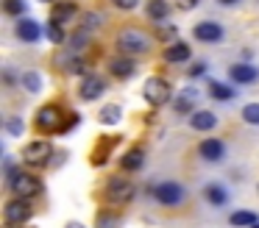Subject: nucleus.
<instances>
[{"label": "nucleus", "instance_id": "obj_30", "mask_svg": "<svg viewBox=\"0 0 259 228\" xmlns=\"http://www.w3.org/2000/svg\"><path fill=\"white\" fill-rule=\"evenodd\" d=\"M98 228H120V217L101 214V217H98Z\"/></svg>", "mask_w": 259, "mask_h": 228}, {"label": "nucleus", "instance_id": "obj_27", "mask_svg": "<svg viewBox=\"0 0 259 228\" xmlns=\"http://www.w3.org/2000/svg\"><path fill=\"white\" fill-rule=\"evenodd\" d=\"M45 31H48V39H51L53 44H62L64 39H67L64 28H62V25H56V22H48V28H45Z\"/></svg>", "mask_w": 259, "mask_h": 228}, {"label": "nucleus", "instance_id": "obj_34", "mask_svg": "<svg viewBox=\"0 0 259 228\" xmlns=\"http://www.w3.org/2000/svg\"><path fill=\"white\" fill-rule=\"evenodd\" d=\"M159 36H162V39H176V28L173 25L162 28V31H159Z\"/></svg>", "mask_w": 259, "mask_h": 228}, {"label": "nucleus", "instance_id": "obj_3", "mask_svg": "<svg viewBox=\"0 0 259 228\" xmlns=\"http://www.w3.org/2000/svg\"><path fill=\"white\" fill-rule=\"evenodd\" d=\"M36 128L45 133H56V131H64V114L59 106H42L36 111Z\"/></svg>", "mask_w": 259, "mask_h": 228}, {"label": "nucleus", "instance_id": "obj_29", "mask_svg": "<svg viewBox=\"0 0 259 228\" xmlns=\"http://www.w3.org/2000/svg\"><path fill=\"white\" fill-rule=\"evenodd\" d=\"M3 9H6V14L12 17H20L28 6H25V0H3Z\"/></svg>", "mask_w": 259, "mask_h": 228}, {"label": "nucleus", "instance_id": "obj_38", "mask_svg": "<svg viewBox=\"0 0 259 228\" xmlns=\"http://www.w3.org/2000/svg\"><path fill=\"white\" fill-rule=\"evenodd\" d=\"M45 3H51V0H45Z\"/></svg>", "mask_w": 259, "mask_h": 228}, {"label": "nucleus", "instance_id": "obj_4", "mask_svg": "<svg viewBox=\"0 0 259 228\" xmlns=\"http://www.w3.org/2000/svg\"><path fill=\"white\" fill-rule=\"evenodd\" d=\"M31 214H34V209H31L28 200L23 198H14L6 203V209H3V220H6V225H23V222L31 220Z\"/></svg>", "mask_w": 259, "mask_h": 228}, {"label": "nucleus", "instance_id": "obj_12", "mask_svg": "<svg viewBox=\"0 0 259 228\" xmlns=\"http://www.w3.org/2000/svg\"><path fill=\"white\" fill-rule=\"evenodd\" d=\"M75 14H78V6H75V3H56V9L51 11V22L67 28V22L73 20Z\"/></svg>", "mask_w": 259, "mask_h": 228}, {"label": "nucleus", "instance_id": "obj_1", "mask_svg": "<svg viewBox=\"0 0 259 228\" xmlns=\"http://www.w3.org/2000/svg\"><path fill=\"white\" fill-rule=\"evenodd\" d=\"M117 48H120L123 56H142V53H148V48H151V39H148L140 28H125V31H120V36H117Z\"/></svg>", "mask_w": 259, "mask_h": 228}, {"label": "nucleus", "instance_id": "obj_15", "mask_svg": "<svg viewBox=\"0 0 259 228\" xmlns=\"http://www.w3.org/2000/svg\"><path fill=\"white\" fill-rule=\"evenodd\" d=\"M229 75H231V81H237V83H253L259 78V72L253 70L251 64H231Z\"/></svg>", "mask_w": 259, "mask_h": 228}, {"label": "nucleus", "instance_id": "obj_23", "mask_svg": "<svg viewBox=\"0 0 259 228\" xmlns=\"http://www.w3.org/2000/svg\"><path fill=\"white\" fill-rule=\"evenodd\" d=\"M209 95H212L214 100H220V103H229V100L234 98L231 86H226V83H220V81H212V83H209Z\"/></svg>", "mask_w": 259, "mask_h": 228}, {"label": "nucleus", "instance_id": "obj_26", "mask_svg": "<svg viewBox=\"0 0 259 228\" xmlns=\"http://www.w3.org/2000/svg\"><path fill=\"white\" fill-rule=\"evenodd\" d=\"M23 86L28 89V92H39V86H42V78H39V72H23Z\"/></svg>", "mask_w": 259, "mask_h": 228}, {"label": "nucleus", "instance_id": "obj_33", "mask_svg": "<svg viewBox=\"0 0 259 228\" xmlns=\"http://www.w3.org/2000/svg\"><path fill=\"white\" fill-rule=\"evenodd\" d=\"M203 72H206V64H203V61H201V64H192V70H190V78H201Z\"/></svg>", "mask_w": 259, "mask_h": 228}, {"label": "nucleus", "instance_id": "obj_17", "mask_svg": "<svg viewBox=\"0 0 259 228\" xmlns=\"http://www.w3.org/2000/svg\"><path fill=\"white\" fill-rule=\"evenodd\" d=\"M223 153H226V148H223V142H220V139H203V142H201V156L206 161L223 159Z\"/></svg>", "mask_w": 259, "mask_h": 228}, {"label": "nucleus", "instance_id": "obj_7", "mask_svg": "<svg viewBox=\"0 0 259 228\" xmlns=\"http://www.w3.org/2000/svg\"><path fill=\"white\" fill-rule=\"evenodd\" d=\"M153 198H156L162 206H179V203H184L187 192H184L181 184L164 181V184H156V187H153Z\"/></svg>", "mask_w": 259, "mask_h": 228}, {"label": "nucleus", "instance_id": "obj_11", "mask_svg": "<svg viewBox=\"0 0 259 228\" xmlns=\"http://www.w3.org/2000/svg\"><path fill=\"white\" fill-rule=\"evenodd\" d=\"M109 70H112V75H114V78L125 81V78L134 75V59H131V56H117V59L109 61Z\"/></svg>", "mask_w": 259, "mask_h": 228}, {"label": "nucleus", "instance_id": "obj_6", "mask_svg": "<svg viewBox=\"0 0 259 228\" xmlns=\"http://www.w3.org/2000/svg\"><path fill=\"white\" fill-rule=\"evenodd\" d=\"M51 156H53V148L45 139H34V142H28L23 150V161L25 164H34V167H45L48 161H51Z\"/></svg>", "mask_w": 259, "mask_h": 228}, {"label": "nucleus", "instance_id": "obj_16", "mask_svg": "<svg viewBox=\"0 0 259 228\" xmlns=\"http://www.w3.org/2000/svg\"><path fill=\"white\" fill-rule=\"evenodd\" d=\"M195 100H198V92H195V89H181L179 98L173 100L176 114H187V111H190L192 106H195Z\"/></svg>", "mask_w": 259, "mask_h": 228}, {"label": "nucleus", "instance_id": "obj_10", "mask_svg": "<svg viewBox=\"0 0 259 228\" xmlns=\"http://www.w3.org/2000/svg\"><path fill=\"white\" fill-rule=\"evenodd\" d=\"M192 36H195L198 42H220V39H223V25H218V22H212V20L198 22V25L192 28Z\"/></svg>", "mask_w": 259, "mask_h": 228}, {"label": "nucleus", "instance_id": "obj_18", "mask_svg": "<svg viewBox=\"0 0 259 228\" xmlns=\"http://www.w3.org/2000/svg\"><path fill=\"white\" fill-rule=\"evenodd\" d=\"M190 125L195 128V131H212L214 125H218V117L212 114V111H195L190 120Z\"/></svg>", "mask_w": 259, "mask_h": 228}, {"label": "nucleus", "instance_id": "obj_14", "mask_svg": "<svg viewBox=\"0 0 259 228\" xmlns=\"http://www.w3.org/2000/svg\"><path fill=\"white\" fill-rule=\"evenodd\" d=\"M14 31H17V36L23 39V42H36V39L42 36V28H39V22H34V20H20Z\"/></svg>", "mask_w": 259, "mask_h": 228}, {"label": "nucleus", "instance_id": "obj_31", "mask_svg": "<svg viewBox=\"0 0 259 228\" xmlns=\"http://www.w3.org/2000/svg\"><path fill=\"white\" fill-rule=\"evenodd\" d=\"M23 120H20V117H9V122H6V131L12 133V136H20V133H23Z\"/></svg>", "mask_w": 259, "mask_h": 228}, {"label": "nucleus", "instance_id": "obj_8", "mask_svg": "<svg viewBox=\"0 0 259 228\" xmlns=\"http://www.w3.org/2000/svg\"><path fill=\"white\" fill-rule=\"evenodd\" d=\"M106 195H109L112 203H128V200L134 198V184L125 181V178H112V181H109Z\"/></svg>", "mask_w": 259, "mask_h": 228}, {"label": "nucleus", "instance_id": "obj_36", "mask_svg": "<svg viewBox=\"0 0 259 228\" xmlns=\"http://www.w3.org/2000/svg\"><path fill=\"white\" fill-rule=\"evenodd\" d=\"M64 228H87V225H81V222H67Z\"/></svg>", "mask_w": 259, "mask_h": 228}, {"label": "nucleus", "instance_id": "obj_22", "mask_svg": "<svg viewBox=\"0 0 259 228\" xmlns=\"http://www.w3.org/2000/svg\"><path fill=\"white\" fill-rule=\"evenodd\" d=\"M167 14H170L167 0H148V17H151V20L162 22V20H167Z\"/></svg>", "mask_w": 259, "mask_h": 228}, {"label": "nucleus", "instance_id": "obj_39", "mask_svg": "<svg viewBox=\"0 0 259 228\" xmlns=\"http://www.w3.org/2000/svg\"><path fill=\"white\" fill-rule=\"evenodd\" d=\"M256 228H259V222H256Z\"/></svg>", "mask_w": 259, "mask_h": 228}, {"label": "nucleus", "instance_id": "obj_32", "mask_svg": "<svg viewBox=\"0 0 259 228\" xmlns=\"http://www.w3.org/2000/svg\"><path fill=\"white\" fill-rule=\"evenodd\" d=\"M114 6H117L120 11H131V9H137V3H140V0H112Z\"/></svg>", "mask_w": 259, "mask_h": 228}, {"label": "nucleus", "instance_id": "obj_9", "mask_svg": "<svg viewBox=\"0 0 259 228\" xmlns=\"http://www.w3.org/2000/svg\"><path fill=\"white\" fill-rule=\"evenodd\" d=\"M103 89H106L103 78L95 75V72H87L84 81H81V86H78V95H81V100H95V98L103 95Z\"/></svg>", "mask_w": 259, "mask_h": 228}, {"label": "nucleus", "instance_id": "obj_2", "mask_svg": "<svg viewBox=\"0 0 259 228\" xmlns=\"http://www.w3.org/2000/svg\"><path fill=\"white\" fill-rule=\"evenodd\" d=\"M142 98L151 106H164L170 98H173V89L164 78H148L145 86H142Z\"/></svg>", "mask_w": 259, "mask_h": 228}, {"label": "nucleus", "instance_id": "obj_37", "mask_svg": "<svg viewBox=\"0 0 259 228\" xmlns=\"http://www.w3.org/2000/svg\"><path fill=\"white\" fill-rule=\"evenodd\" d=\"M220 6H231V3H240V0H218Z\"/></svg>", "mask_w": 259, "mask_h": 228}, {"label": "nucleus", "instance_id": "obj_5", "mask_svg": "<svg viewBox=\"0 0 259 228\" xmlns=\"http://www.w3.org/2000/svg\"><path fill=\"white\" fill-rule=\"evenodd\" d=\"M9 187H12V192L17 195V198L28 200V198H34V195H39L42 181L36 175H31V172H17V175L9 181Z\"/></svg>", "mask_w": 259, "mask_h": 228}, {"label": "nucleus", "instance_id": "obj_13", "mask_svg": "<svg viewBox=\"0 0 259 228\" xmlns=\"http://www.w3.org/2000/svg\"><path fill=\"white\" fill-rule=\"evenodd\" d=\"M190 44L187 42H173L167 50H164V61H170V64H181V61H190Z\"/></svg>", "mask_w": 259, "mask_h": 228}, {"label": "nucleus", "instance_id": "obj_21", "mask_svg": "<svg viewBox=\"0 0 259 228\" xmlns=\"http://www.w3.org/2000/svg\"><path fill=\"white\" fill-rule=\"evenodd\" d=\"M229 222L231 225H240V228H256V222H259V217L253 214V211H234V214L229 217Z\"/></svg>", "mask_w": 259, "mask_h": 228}, {"label": "nucleus", "instance_id": "obj_28", "mask_svg": "<svg viewBox=\"0 0 259 228\" xmlns=\"http://www.w3.org/2000/svg\"><path fill=\"white\" fill-rule=\"evenodd\" d=\"M242 120H245L248 125H259V103H248L245 109H242Z\"/></svg>", "mask_w": 259, "mask_h": 228}, {"label": "nucleus", "instance_id": "obj_25", "mask_svg": "<svg viewBox=\"0 0 259 228\" xmlns=\"http://www.w3.org/2000/svg\"><path fill=\"white\" fill-rule=\"evenodd\" d=\"M98 117H101L103 125H114V122H120V106H114V103L112 106H103Z\"/></svg>", "mask_w": 259, "mask_h": 228}, {"label": "nucleus", "instance_id": "obj_19", "mask_svg": "<svg viewBox=\"0 0 259 228\" xmlns=\"http://www.w3.org/2000/svg\"><path fill=\"white\" fill-rule=\"evenodd\" d=\"M120 164H123L125 170H142V164H145V150H142V148H131L128 153L123 156Z\"/></svg>", "mask_w": 259, "mask_h": 228}, {"label": "nucleus", "instance_id": "obj_24", "mask_svg": "<svg viewBox=\"0 0 259 228\" xmlns=\"http://www.w3.org/2000/svg\"><path fill=\"white\" fill-rule=\"evenodd\" d=\"M101 22H103V17L98 14V11H84V14H81V28H78V31L90 33V31H95Z\"/></svg>", "mask_w": 259, "mask_h": 228}, {"label": "nucleus", "instance_id": "obj_20", "mask_svg": "<svg viewBox=\"0 0 259 228\" xmlns=\"http://www.w3.org/2000/svg\"><path fill=\"white\" fill-rule=\"evenodd\" d=\"M203 195H206V200H209L212 206L229 203V192H226V187H220V184H209V187L203 189Z\"/></svg>", "mask_w": 259, "mask_h": 228}, {"label": "nucleus", "instance_id": "obj_35", "mask_svg": "<svg viewBox=\"0 0 259 228\" xmlns=\"http://www.w3.org/2000/svg\"><path fill=\"white\" fill-rule=\"evenodd\" d=\"M176 3H179V9L190 11V9H195V6H198V0H176Z\"/></svg>", "mask_w": 259, "mask_h": 228}]
</instances>
